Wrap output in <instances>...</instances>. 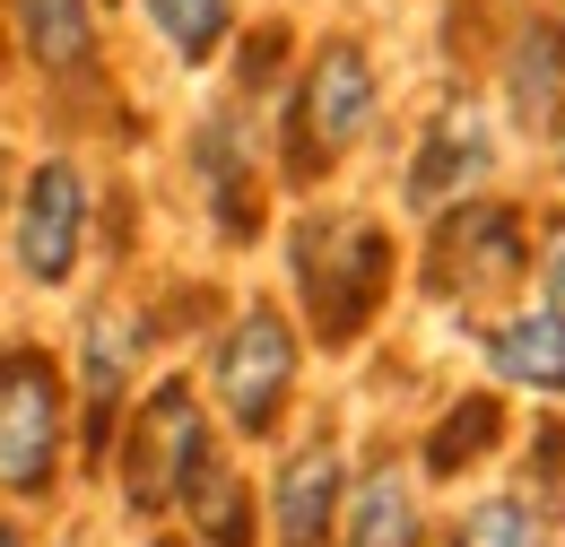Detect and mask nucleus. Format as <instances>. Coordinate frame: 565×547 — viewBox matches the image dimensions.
<instances>
[{
	"label": "nucleus",
	"instance_id": "2eb2a0df",
	"mask_svg": "<svg viewBox=\"0 0 565 547\" xmlns=\"http://www.w3.org/2000/svg\"><path fill=\"white\" fill-rule=\"evenodd\" d=\"M131 9H140V26L157 35V53L183 78L217 69L226 44H235V26H244V0H131Z\"/></svg>",
	"mask_w": 565,
	"mask_h": 547
},
{
	"label": "nucleus",
	"instance_id": "b1692460",
	"mask_svg": "<svg viewBox=\"0 0 565 547\" xmlns=\"http://www.w3.org/2000/svg\"><path fill=\"white\" fill-rule=\"evenodd\" d=\"M548 157H557V183H565V122L548 131Z\"/></svg>",
	"mask_w": 565,
	"mask_h": 547
},
{
	"label": "nucleus",
	"instance_id": "dca6fc26",
	"mask_svg": "<svg viewBox=\"0 0 565 547\" xmlns=\"http://www.w3.org/2000/svg\"><path fill=\"white\" fill-rule=\"evenodd\" d=\"M340 539L349 547H426V504L409 470H365L349 479V504H340Z\"/></svg>",
	"mask_w": 565,
	"mask_h": 547
},
{
	"label": "nucleus",
	"instance_id": "4468645a",
	"mask_svg": "<svg viewBox=\"0 0 565 547\" xmlns=\"http://www.w3.org/2000/svg\"><path fill=\"white\" fill-rule=\"evenodd\" d=\"M479 365H488L504 392H531V400H565V322L548 304H504L479 322Z\"/></svg>",
	"mask_w": 565,
	"mask_h": 547
},
{
	"label": "nucleus",
	"instance_id": "20e7f679",
	"mask_svg": "<svg viewBox=\"0 0 565 547\" xmlns=\"http://www.w3.org/2000/svg\"><path fill=\"white\" fill-rule=\"evenodd\" d=\"M418 270H426V296L470 313V322L522 304L531 296V201H513V192L452 201L444 217L418 226Z\"/></svg>",
	"mask_w": 565,
	"mask_h": 547
},
{
	"label": "nucleus",
	"instance_id": "f8f14e48",
	"mask_svg": "<svg viewBox=\"0 0 565 547\" xmlns=\"http://www.w3.org/2000/svg\"><path fill=\"white\" fill-rule=\"evenodd\" d=\"M495 62V122L548 139L565 122V0H513Z\"/></svg>",
	"mask_w": 565,
	"mask_h": 547
},
{
	"label": "nucleus",
	"instance_id": "9b49d317",
	"mask_svg": "<svg viewBox=\"0 0 565 547\" xmlns=\"http://www.w3.org/2000/svg\"><path fill=\"white\" fill-rule=\"evenodd\" d=\"M157 347V322L140 304H96L78 322V356L62 365L71 374V452L78 479H105V452H114V426L140 392V356Z\"/></svg>",
	"mask_w": 565,
	"mask_h": 547
},
{
	"label": "nucleus",
	"instance_id": "f03ea898",
	"mask_svg": "<svg viewBox=\"0 0 565 547\" xmlns=\"http://www.w3.org/2000/svg\"><path fill=\"white\" fill-rule=\"evenodd\" d=\"M383 139V62L356 26H322L296 44V69L270 96V174L287 201H313Z\"/></svg>",
	"mask_w": 565,
	"mask_h": 547
},
{
	"label": "nucleus",
	"instance_id": "393cba45",
	"mask_svg": "<svg viewBox=\"0 0 565 547\" xmlns=\"http://www.w3.org/2000/svg\"><path fill=\"white\" fill-rule=\"evenodd\" d=\"M157 547H201V539H183V530H174V539H157Z\"/></svg>",
	"mask_w": 565,
	"mask_h": 547
},
{
	"label": "nucleus",
	"instance_id": "6e6552de",
	"mask_svg": "<svg viewBox=\"0 0 565 547\" xmlns=\"http://www.w3.org/2000/svg\"><path fill=\"white\" fill-rule=\"evenodd\" d=\"M9 62L35 87L44 114H105L114 62H105V0H0Z\"/></svg>",
	"mask_w": 565,
	"mask_h": 547
},
{
	"label": "nucleus",
	"instance_id": "a211bd4d",
	"mask_svg": "<svg viewBox=\"0 0 565 547\" xmlns=\"http://www.w3.org/2000/svg\"><path fill=\"white\" fill-rule=\"evenodd\" d=\"M183 539L201 547H262V522H253V486L235 479V461L217 452L210 479L183 495Z\"/></svg>",
	"mask_w": 565,
	"mask_h": 547
},
{
	"label": "nucleus",
	"instance_id": "0eeeda50",
	"mask_svg": "<svg viewBox=\"0 0 565 547\" xmlns=\"http://www.w3.org/2000/svg\"><path fill=\"white\" fill-rule=\"evenodd\" d=\"M9 278L26 296H71L78 270H87V235H96V174L71 139L35 148L18 165V192H9Z\"/></svg>",
	"mask_w": 565,
	"mask_h": 547
},
{
	"label": "nucleus",
	"instance_id": "4be33fe9",
	"mask_svg": "<svg viewBox=\"0 0 565 547\" xmlns=\"http://www.w3.org/2000/svg\"><path fill=\"white\" fill-rule=\"evenodd\" d=\"M0 547H26V522H18L9 504H0Z\"/></svg>",
	"mask_w": 565,
	"mask_h": 547
},
{
	"label": "nucleus",
	"instance_id": "9d476101",
	"mask_svg": "<svg viewBox=\"0 0 565 547\" xmlns=\"http://www.w3.org/2000/svg\"><path fill=\"white\" fill-rule=\"evenodd\" d=\"M495 174H504V122H495L488 96L461 87V96H435L418 114V131L401 148V174H392V208L409 226H426L470 192H495Z\"/></svg>",
	"mask_w": 565,
	"mask_h": 547
},
{
	"label": "nucleus",
	"instance_id": "412c9836",
	"mask_svg": "<svg viewBox=\"0 0 565 547\" xmlns=\"http://www.w3.org/2000/svg\"><path fill=\"white\" fill-rule=\"evenodd\" d=\"M18 165H26V157L9 148V131H0V217H9V192H18Z\"/></svg>",
	"mask_w": 565,
	"mask_h": 547
},
{
	"label": "nucleus",
	"instance_id": "7ed1b4c3",
	"mask_svg": "<svg viewBox=\"0 0 565 547\" xmlns=\"http://www.w3.org/2000/svg\"><path fill=\"white\" fill-rule=\"evenodd\" d=\"M217 452H226V435H217L201 383H192L183 365H166V374H148L140 392H131V409H122V426H114L105 486L122 495L131 522H166V513H183L192 486L210 479Z\"/></svg>",
	"mask_w": 565,
	"mask_h": 547
},
{
	"label": "nucleus",
	"instance_id": "1a4fd4ad",
	"mask_svg": "<svg viewBox=\"0 0 565 547\" xmlns=\"http://www.w3.org/2000/svg\"><path fill=\"white\" fill-rule=\"evenodd\" d=\"M183 174H192L201 217H210V235L226 244V253H244V244L270 235L279 174H270V131H262L253 105L226 96V105H210V114H192V122H183Z\"/></svg>",
	"mask_w": 565,
	"mask_h": 547
},
{
	"label": "nucleus",
	"instance_id": "ddd939ff",
	"mask_svg": "<svg viewBox=\"0 0 565 547\" xmlns=\"http://www.w3.org/2000/svg\"><path fill=\"white\" fill-rule=\"evenodd\" d=\"M340 504H349V452H340V435H305L270 470V539L279 547H331L340 539Z\"/></svg>",
	"mask_w": 565,
	"mask_h": 547
},
{
	"label": "nucleus",
	"instance_id": "a878e982",
	"mask_svg": "<svg viewBox=\"0 0 565 547\" xmlns=\"http://www.w3.org/2000/svg\"><path fill=\"white\" fill-rule=\"evenodd\" d=\"M105 9H114V0H105Z\"/></svg>",
	"mask_w": 565,
	"mask_h": 547
},
{
	"label": "nucleus",
	"instance_id": "423d86ee",
	"mask_svg": "<svg viewBox=\"0 0 565 547\" xmlns=\"http://www.w3.org/2000/svg\"><path fill=\"white\" fill-rule=\"evenodd\" d=\"M71 479V374L35 331H0V504L35 513Z\"/></svg>",
	"mask_w": 565,
	"mask_h": 547
},
{
	"label": "nucleus",
	"instance_id": "aec40b11",
	"mask_svg": "<svg viewBox=\"0 0 565 547\" xmlns=\"http://www.w3.org/2000/svg\"><path fill=\"white\" fill-rule=\"evenodd\" d=\"M531 304L565 322V201L531 208Z\"/></svg>",
	"mask_w": 565,
	"mask_h": 547
},
{
	"label": "nucleus",
	"instance_id": "6ab92c4d",
	"mask_svg": "<svg viewBox=\"0 0 565 547\" xmlns=\"http://www.w3.org/2000/svg\"><path fill=\"white\" fill-rule=\"evenodd\" d=\"M444 547H548V513L531 495H479L452 513Z\"/></svg>",
	"mask_w": 565,
	"mask_h": 547
},
{
	"label": "nucleus",
	"instance_id": "39448f33",
	"mask_svg": "<svg viewBox=\"0 0 565 547\" xmlns=\"http://www.w3.org/2000/svg\"><path fill=\"white\" fill-rule=\"evenodd\" d=\"M296 374H305V331L287 322L279 296L226 304V322L210 331V365H201V400H210L217 435L270 443L296 409Z\"/></svg>",
	"mask_w": 565,
	"mask_h": 547
},
{
	"label": "nucleus",
	"instance_id": "f3484780",
	"mask_svg": "<svg viewBox=\"0 0 565 547\" xmlns=\"http://www.w3.org/2000/svg\"><path fill=\"white\" fill-rule=\"evenodd\" d=\"M495 443H504V400H495V392H470V400H452V409L426 426L418 470H426V479H461V470L488 461Z\"/></svg>",
	"mask_w": 565,
	"mask_h": 547
},
{
	"label": "nucleus",
	"instance_id": "f257e3e1",
	"mask_svg": "<svg viewBox=\"0 0 565 547\" xmlns=\"http://www.w3.org/2000/svg\"><path fill=\"white\" fill-rule=\"evenodd\" d=\"M401 235L356 201H305L287 217V322L322 356H356L401 296Z\"/></svg>",
	"mask_w": 565,
	"mask_h": 547
},
{
	"label": "nucleus",
	"instance_id": "5701e85b",
	"mask_svg": "<svg viewBox=\"0 0 565 547\" xmlns=\"http://www.w3.org/2000/svg\"><path fill=\"white\" fill-rule=\"evenodd\" d=\"M53 547H105V539H96V530H62Z\"/></svg>",
	"mask_w": 565,
	"mask_h": 547
}]
</instances>
